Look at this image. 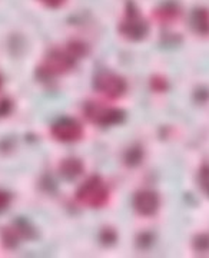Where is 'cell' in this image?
<instances>
[{
  "label": "cell",
  "instance_id": "cell-1",
  "mask_svg": "<svg viewBox=\"0 0 209 258\" xmlns=\"http://www.w3.org/2000/svg\"><path fill=\"white\" fill-rule=\"evenodd\" d=\"M85 53L86 46L82 43H71L66 49H53L40 64V74L49 78L64 74Z\"/></svg>",
  "mask_w": 209,
  "mask_h": 258
},
{
  "label": "cell",
  "instance_id": "cell-2",
  "mask_svg": "<svg viewBox=\"0 0 209 258\" xmlns=\"http://www.w3.org/2000/svg\"><path fill=\"white\" fill-rule=\"evenodd\" d=\"M119 33L130 42H141L144 40L149 33V25L146 19L142 16L141 10L137 9L136 5L129 2L125 8L123 18L119 23Z\"/></svg>",
  "mask_w": 209,
  "mask_h": 258
},
{
  "label": "cell",
  "instance_id": "cell-3",
  "mask_svg": "<svg viewBox=\"0 0 209 258\" xmlns=\"http://www.w3.org/2000/svg\"><path fill=\"white\" fill-rule=\"evenodd\" d=\"M109 197L110 192L108 185L98 175L91 176L88 181H85L76 192L78 201L91 208L105 207L109 201Z\"/></svg>",
  "mask_w": 209,
  "mask_h": 258
},
{
  "label": "cell",
  "instance_id": "cell-4",
  "mask_svg": "<svg viewBox=\"0 0 209 258\" xmlns=\"http://www.w3.org/2000/svg\"><path fill=\"white\" fill-rule=\"evenodd\" d=\"M85 116L89 122L99 126H113L125 120V112L115 106H108L99 102H89L85 106Z\"/></svg>",
  "mask_w": 209,
  "mask_h": 258
},
{
  "label": "cell",
  "instance_id": "cell-5",
  "mask_svg": "<svg viewBox=\"0 0 209 258\" xmlns=\"http://www.w3.org/2000/svg\"><path fill=\"white\" fill-rule=\"evenodd\" d=\"M93 88L109 99H118L126 93L127 83L120 75L112 71H100L93 79Z\"/></svg>",
  "mask_w": 209,
  "mask_h": 258
},
{
  "label": "cell",
  "instance_id": "cell-6",
  "mask_svg": "<svg viewBox=\"0 0 209 258\" xmlns=\"http://www.w3.org/2000/svg\"><path fill=\"white\" fill-rule=\"evenodd\" d=\"M52 135L60 142H76L83 137V128L76 119L63 118L52 126Z\"/></svg>",
  "mask_w": 209,
  "mask_h": 258
},
{
  "label": "cell",
  "instance_id": "cell-7",
  "mask_svg": "<svg viewBox=\"0 0 209 258\" xmlns=\"http://www.w3.org/2000/svg\"><path fill=\"white\" fill-rule=\"evenodd\" d=\"M133 208L142 217H154L161 208V197L149 189L139 191L133 197Z\"/></svg>",
  "mask_w": 209,
  "mask_h": 258
},
{
  "label": "cell",
  "instance_id": "cell-8",
  "mask_svg": "<svg viewBox=\"0 0 209 258\" xmlns=\"http://www.w3.org/2000/svg\"><path fill=\"white\" fill-rule=\"evenodd\" d=\"M189 26L195 35L202 37L209 36V9L198 8L192 12Z\"/></svg>",
  "mask_w": 209,
  "mask_h": 258
},
{
  "label": "cell",
  "instance_id": "cell-9",
  "mask_svg": "<svg viewBox=\"0 0 209 258\" xmlns=\"http://www.w3.org/2000/svg\"><path fill=\"white\" fill-rule=\"evenodd\" d=\"M182 9L181 6L175 2H166L164 5H161L158 9L155 10V19L158 22L162 23H169V22H175L181 16Z\"/></svg>",
  "mask_w": 209,
  "mask_h": 258
},
{
  "label": "cell",
  "instance_id": "cell-10",
  "mask_svg": "<svg viewBox=\"0 0 209 258\" xmlns=\"http://www.w3.org/2000/svg\"><path fill=\"white\" fill-rule=\"evenodd\" d=\"M83 165L78 159H66L62 165V174L67 178H75L82 172Z\"/></svg>",
  "mask_w": 209,
  "mask_h": 258
},
{
  "label": "cell",
  "instance_id": "cell-11",
  "mask_svg": "<svg viewBox=\"0 0 209 258\" xmlns=\"http://www.w3.org/2000/svg\"><path fill=\"white\" fill-rule=\"evenodd\" d=\"M193 249L196 252H200V254H205V252H209V234L208 232H202V234H198L195 238H193Z\"/></svg>",
  "mask_w": 209,
  "mask_h": 258
},
{
  "label": "cell",
  "instance_id": "cell-12",
  "mask_svg": "<svg viewBox=\"0 0 209 258\" xmlns=\"http://www.w3.org/2000/svg\"><path fill=\"white\" fill-rule=\"evenodd\" d=\"M198 184L202 192L209 198V164H203L198 172Z\"/></svg>",
  "mask_w": 209,
  "mask_h": 258
},
{
  "label": "cell",
  "instance_id": "cell-13",
  "mask_svg": "<svg viewBox=\"0 0 209 258\" xmlns=\"http://www.w3.org/2000/svg\"><path fill=\"white\" fill-rule=\"evenodd\" d=\"M151 88L155 92H166L169 89V83L164 76H154L151 81Z\"/></svg>",
  "mask_w": 209,
  "mask_h": 258
},
{
  "label": "cell",
  "instance_id": "cell-14",
  "mask_svg": "<svg viewBox=\"0 0 209 258\" xmlns=\"http://www.w3.org/2000/svg\"><path fill=\"white\" fill-rule=\"evenodd\" d=\"M142 157H144V154H142V149L141 148H136V149H129L126 154V162L129 165H137V164H141V161H142Z\"/></svg>",
  "mask_w": 209,
  "mask_h": 258
},
{
  "label": "cell",
  "instance_id": "cell-15",
  "mask_svg": "<svg viewBox=\"0 0 209 258\" xmlns=\"http://www.w3.org/2000/svg\"><path fill=\"white\" fill-rule=\"evenodd\" d=\"M195 99L196 102H199V103H203V102L209 101V91L208 89H203V91H195Z\"/></svg>",
  "mask_w": 209,
  "mask_h": 258
},
{
  "label": "cell",
  "instance_id": "cell-16",
  "mask_svg": "<svg viewBox=\"0 0 209 258\" xmlns=\"http://www.w3.org/2000/svg\"><path fill=\"white\" fill-rule=\"evenodd\" d=\"M39 2H40V3H43V5L47 6V8H53V9H56V8L63 6L66 0H39Z\"/></svg>",
  "mask_w": 209,
  "mask_h": 258
},
{
  "label": "cell",
  "instance_id": "cell-17",
  "mask_svg": "<svg viewBox=\"0 0 209 258\" xmlns=\"http://www.w3.org/2000/svg\"><path fill=\"white\" fill-rule=\"evenodd\" d=\"M8 203H9V197H8L6 194H3L2 191H0V210L6 208Z\"/></svg>",
  "mask_w": 209,
  "mask_h": 258
},
{
  "label": "cell",
  "instance_id": "cell-18",
  "mask_svg": "<svg viewBox=\"0 0 209 258\" xmlns=\"http://www.w3.org/2000/svg\"><path fill=\"white\" fill-rule=\"evenodd\" d=\"M0 86H2V76H0Z\"/></svg>",
  "mask_w": 209,
  "mask_h": 258
}]
</instances>
